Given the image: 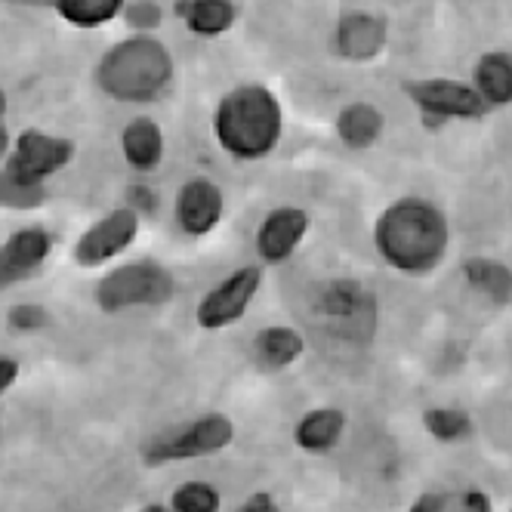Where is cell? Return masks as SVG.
Returning <instances> with one entry per match:
<instances>
[{
    "instance_id": "6da1fadb",
    "label": "cell",
    "mask_w": 512,
    "mask_h": 512,
    "mask_svg": "<svg viewBox=\"0 0 512 512\" xmlns=\"http://www.w3.org/2000/svg\"><path fill=\"white\" fill-rule=\"evenodd\" d=\"M374 247L389 269L401 275H426L442 266L448 256V216L442 207L426 198H398L377 216Z\"/></svg>"
},
{
    "instance_id": "7a4b0ae2",
    "label": "cell",
    "mask_w": 512,
    "mask_h": 512,
    "mask_svg": "<svg viewBox=\"0 0 512 512\" xmlns=\"http://www.w3.org/2000/svg\"><path fill=\"white\" fill-rule=\"evenodd\" d=\"M216 145L235 161L269 158L284 136V108L266 84H238L213 108Z\"/></svg>"
},
{
    "instance_id": "3957f363",
    "label": "cell",
    "mask_w": 512,
    "mask_h": 512,
    "mask_svg": "<svg viewBox=\"0 0 512 512\" xmlns=\"http://www.w3.org/2000/svg\"><path fill=\"white\" fill-rule=\"evenodd\" d=\"M173 53L164 41L133 34L108 47L96 65V84L118 102H155L173 84Z\"/></svg>"
},
{
    "instance_id": "277c9868",
    "label": "cell",
    "mask_w": 512,
    "mask_h": 512,
    "mask_svg": "<svg viewBox=\"0 0 512 512\" xmlns=\"http://www.w3.org/2000/svg\"><path fill=\"white\" fill-rule=\"evenodd\" d=\"M176 281L167 266L155 260H133L112 272H105L96 284V303L102 312L118 315L136 306H164L170 303Z\"/></svg>"
},
{
    "instance_id": "5b68a950",
    "label": "cell",
    "mask_w": 512,
    "mask_h": 512,
    "mask_svg": "<svg viewBox=\"0 0 512 512\" xmlns=\"http://www.w3.org/2000/svg\"><path fill=\"white\" fill-rule=\"evenodd\" d=\"M235 438V423L223 414H207L192 423L170 426L158 432L149 445L142 448V460L149 466H164V463H179V460H198L219 454L232 445Z\"/></svg>"
},
{
    "instance_id": "8992f818",
    "label": "cell",
    "mask_w": 512,
    "mask_h": 512,
    "mask_svg": "<svg viewBox=\"0 0 512 512\" xmlns=\"http://www.w3.org/2000/svg\"><path fill=\"white\" fill-rule=\"evenodd\" d=\"M401 93L417 105L426 127H438L448 121H475L488 112V105L475 93V87L454 81V78L405 81L401 84Z\"/></svg>"
},
{
    "instance_id": "52a82bcc",
    "label": "cell",
    "mask_w": 512,
    "mask_h": 512,
    "mask_svg": "<svg viewBox=\"0 0 512 512\" xmlns=\"http://www.w3.org/2000/svg\"><path fill=\"white\" fill-rule=\"evenodd\" d=\"M263 287V269L260 266H241L229 278L219 281L213 290L201 297L195 309V321L201 331H226L235 321H241L253 303V297Z\"/></svg>"
},
{
    "instance_id": "ba28073f",
    "label": "cell",
    "mask_w": 512,
    "mask_h": 512,
    "mask_svg": "<svg viewBox=\"0 0 512 512\" xmlns=\"http://www.w3.org/2000/svg\"><path fill=\"white\" fill-rule=\"evenodd\" d=\"M136 235H139V213L130 204H124L99 216L78 238L71 256H75V263L81 269H99L108 260H115L118 253H124L127 247H133Z\"/></svg>"
},
{
    "instance_id": "9c48e42d",
    "label": "cell",
    "mask_w": 512,
    "mask_h": 512,
    "mask_svg": "<svg viewBox=\"0 0 512 512\" xmlns=\"http://www.w3.org/2000/svg\"><path fill=\"white\" fill-rule=\"evenodd\" d=\"M75 158V142L65 136H53L47 130H22L13 139V152L7 170L28 182H44L53 173L65 170Z\"/></svg>"
},
{
    "instance_id": "30bf717a",
    "label": "cell",
    "mask_w": 512,
    "mask_h": 512,
    "mask_svg": "<svg viewBox=\"0 0 512 512\" xmlns=\"http://www.w3.org/2000/svg\"><path fill=\"white\" fill-rule=\"evenodd\" d=\"M223 213H226V195L210 176H192L179 186L173 201V216L176 226L189 238L210 235L223 223Z\"/></svg>"
},
{
    "instance_id": "8fae6325",
    "label": "cell",
    "mask_w": 512,
    "mask_h": 512,
    "mask_svg": "<svg viewBox=\"0 0 512 512\" xmlns=\"http://www.w3.org/2000/svg\"><path fill=\"white\" fill-rule=\"evenodd\" d=\"M309 229H312V219L303 207L297 204L272 207L263 216L260 229H256V256H260L266 266L287 263L306 241Z\"/></svg>"
},
{
    "instance_id": "7c38bea8",
    "label": "cell",
    "mask_w": 512,
    "mask_h": 512,
    "mask_svg": "<svg viewBox=\"0 0 512 512\" xmlns=\"http://www.w3.org/2000/svg\"><path fill=\"white\" fill-rule=\"evenodd\" d=\"M53 250V235L44 226H25L0 244V290L38 272Z\"/></svg>"
},
{
    "instance_id": "4fadbf2b",
    "label": "cell",
    "mask_w": 512,
    "mask_h": 512,
    "mask_svg": "<svg viewBox=\"0 0 512 512\" xmlns=\"http://www.w3.org/2000/svg\"><path fill=\"white\" fill-rule=\"evenodd\" d=\"M389 41L386 19L374 13H349L337 22L334 50L346 62H374Z\"/></svg>"
},
{
    "instance_id": "5bb4252c",
    "label": "cell",
    "mask_w": 512,
    "mask_h": 512,
    "mask_svg": "<svg viewBox=\"0 0 512 512\" xmlns=\"http://www.w3.org/2000/svg\"><path fill=\"white\" fill-rule=\"evenodd\" d=\"M121 152H124V161L136 173L158 170L164 161V130H161V124L149 115H139V118L127 121L121 130Z\"/></svg>"
},
{
    "instance_id": "9a60e30c",
    "label": "cell",
    "mask_w": 512,
    "mask_h": 512,
    "mask_svg": "<svg viewBox=\"0 0 512 512\" xmlns=\"http://www.w3.org/2000/svg\"><path fill=\"white\" fill-rule=\"evenodd\" d=\"M173 13L198 38H219L238 19L232 0H176Z\"/></svg>"
},
{
    "instance_id": "2e32d148",
    "label": "cell",
    "mask_w": 512,
    "mask_h": 512,
    "mask_svg": "<svg viewBox=\"0 0 512 512\" xmlns=\"http://www.w3.org/2000/svg\"><path fill=\"white\" fill-rule=\"evenodd\" d=\"M472 87L488 108L512 105V56L503 50L482 53L472 68Z\"/></svg>"
},
{
    "instance_id": "e0dca14e",
    "label": "cell",
    "mask_w": 512,
    "mask_h": 512,
    "mask_svg": "<svg viewBox=\"0 0 512 512\" xmlns=\"http://www.w3.org/2000/svg\"><path fill=\"white\" fill-rule=\"evenodd\" d=\"M386 130V118L374 102H349L337 115V136L355 152L371 149Z\"/></svg>"
},
{
    "instance_id": "ac0fdd59",
    "label": "cell",
    "mask_w": 512,
    "mask_h": 512,
    "mask_svg": "<svg viewBox=\"0 0 512 512\" xmlns=\"http://www.w3.org/2000/svg\"><path fill=\"white\" fill-rule=\"evenodd\" d=\"M343 432H346V414L340 408H315L297 423L294 442L306 454H324L337 448Z\"/></svg>"
},
{
    "instance_id": "d6986e66",
    "label": "cell",
    "mask_w": 512,
    "mask_h": 512,
    "mask_svg": "<svg viewBox=\"0 0 512 512\" xmlns=\"http://www.w3.org/2000/svg\"><path fill=\"white\" fill-rule=\"evenodd\" d=\"M463 278L491 306L512 303V269L506 263L491 260V256H472V260L463 263Z\"/></svg>"
},
{
    "instance_id": "ffe728a7",
    "label": "cell",
    "mask_w": 512,
    "mask_h": 512,
    "mask_svg": "<svg viewBox=\"0 0 512 512\" xmlns=\"http://www.w3.org/2000/svg\"><path fill=\"white\" fill-rule=\"evenodd\" d=\"M321 312L334 321H358L364 312H374V300L364 294L358 281L337 278L321 290Z\"/></svg>"
},
{
    "instance_id": "44dd1931",
    "label": "cell",
    "mask_w": 512,
    "mask_h": 512,
    "mask_svg": "<svg viewBox=\"0 0 512 512\" xmlns=\"http://www.w3.org/2000/svg\"><path fill=\"white\" fill-rule=\"evenodd\" d=\"M253 346H256V355H260L266 364H272V368H287V364H294L303 355L306 340L300 337V331H294V327L272 324V327H263Z\"/></svg>"
},
{
    "instance_id": "7402d4cb",
    "label": "cell",
    "mask_w": 512,
    "mask_h": 512,
    "mask_svg": "<svg viewBox=\"0 0 512 512\" xmlns=\"http://www.w3.org/2000/svg\"><path fill=\"white\" fill-rule=\"evenodd\" d=\"M53 10L75 28H99L127 10V0H53Z\"/></svg>"
},
{
    "instance_id": "603a6c76",
    "label": "cell",
    "mask_w": 512,
    "mask_h": 512,
    "mask_svg": "<svg viewBox=\"0 0 512 512\" xmlns=\"http://www.w3.org/2000/svg\"><path fill=\"white\" fill-rule=\"evenodd\" d=\"M411 512H491V497L482 491H432L417 497Z\"/></svg>"
},
{
    "instance_id": "cb8c5ba5",
    "label": "cell",
    "mask_w": 512,
    "mask_h": 512,
    "mask_svg": "<svg viewBox=\"0 0 512 512\" xmlns=\"http://www.w3.org/2000/svg\"><path fill=\"white\" fill-rule=\"evenodd\" d=\"M47 201L44 182H28L13 170H0V207L7 210H34Z\"/></svg>"
},
{
    "instance_id": "d4e9b609",
    "label": "cell",
    "mask_w": 512,
    "mask_h": 512,
    "mask_svg": "<svg viewBox=\"0 0 512 512\" xmlns=\"http://www.w3.org/2000/svg\"><path fill=\"white\" fill-rule=\"evenodd\" d=\"M423 426L438 442H460L472 432V420L460 408H429L423 414Z\"/></svg>"
},
{
    "instance_id": "484cf974",
    "label": "cell",
    "mask_w": 512,
    "mask_h": 512,
    "mask_svg": "<svg viewBox=\"0 0 512 512\" xmlns=\"http://www.w3.org/2000/svg\"><path fill=\"white\" fill-rule=\"evenodd\" d=\"M219 503V491L207 482H182L170 497L173 512H219Z\"/></svg>"
},
{
    "instance_id": "4316f807",
    "label": "cell",
    "mask_w": 512,
    "mask_h": 512,
    "mask_svg": "<svg viewBox=\"0 0 512 512\" xmlns=\"http://www.w3.org/2000/svg\"><path fill=\"white\" fill-rule=\"evenodd\" d=\"M47 321H50V318H47V309L38 306V303H19V306H13L10 315H7V324L13 327V331H19V334L44 331Z\"/></svg>"
},
{
    "instance_id": "83f0119b",
    "label": "cell",
    "mask_w": 512,
    "mask_h": 512,
    "mask_svg": "<svg viewBox=\"0 0 512 512\" xmlns=\"http://www.w3.org/2000/svg\"><path fill=\"white\" fill-rule=\"evenodd\" d=\"M127 22L133 31L145 34V31H152L161 25V7L152 4V0H136V4L127 7Z\"/></svg>"
},
{
    "instance_id": "f1b7e54d",
    "label": "cell",
    "mask_w": 512,
    "mask_h": 512,
    "mask_svg": "<svg viewBox=\"0 0 512 512\" xmlns=\"http://www.w3.org/2000/svg\"><path fill=\"white\" fill-rule=\"evenodd\" d=\"M238 512H281V506L275 503L272 494L260 491V494H250V497L238 506Z\"/></svg>"
},
{
    "instance_id": "f546056e",
    "label": "cell",
    "mask_w": 512,
    "mask_h": 512,
    "mask_svg": "<svg viewBox=\"0 0 512 512\" xmlns=\"http://www.w3.org/2000/svg\"><path fill=\"white\" fill-rule=\"evenodd\" d=\"M19 380V361L10 355H0V395L10 392Z\"/></svg>"
},
{
    "instance_id": "4dcf8cb0",
    "label": "cell",
    "mask_w": 512,
    "mask_h": 512,
    "mask_svg": "<svg viewBox=\"0 0 512 512\" xmlns=\"http://www.w3.org/2000/svg\"><path fill=\"white\" fill-rule=\"evenodd\" d=\"M7 152H13V142H10V130L0 127V161L7 158Z\"/></svg>"
},
{
    "instance_id": "1f68e13d",
    "label": "cell",
    "mask_w": 512,
    "mask_h": 512,
    "mask_svg": "<svg viewBox=\"0 0 512 512\" xmlns=\"http://www.w3.org/2000/svg\"><path fill=\"white\" fill-rule=\"evenodd\" d=\"M7 105H10V102H7V93H4V90H0V118H4V115H7Z\"/></svg>"
},
{
    "instance_id": "d6a6232c",
    "label": "cell",
    "mask_w": 512,
    "mask_h": 512,
    "mask_svg": "<svg viewBox=\"0 0 512 512\" xmlns=\"http://www.w3.org/2000/svg\"><path fill=\"white\" fill-rule=\"evenodd\" d=\"M139 512H170V509H164V506L152 503V506H145V509H139Z\"/></svg>"
}]
</instances>
